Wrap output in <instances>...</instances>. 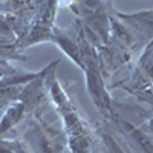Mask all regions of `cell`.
Here are the masks:
<instances>
[{
    "instance_id": "obj_4",
    "label": "cell",
    "mask_w": 153,
    "mask_h": 153,
    "mask_svg": "<svg viewBox=\"0 0 153 153\" xmlns=\"http://www.w3.org/2000/svg\"><path fill=\"white\" fill-rule=\"evenodd\" d=\"M34 109L32 104L29 101H26L23 97H20L17 101H14L12 104L8 106L3 118L0 120V138H2L5 133H8L12 127H16L25 117V113L28 110Z\"/></svg>"
},
{
    "instance_id": "obj_10",
    "label": "cell",
    "mask_w": 153,
    "mask_h": 153,
    "mask_svg": "<svg viewBox=\"0 0 153 153\" xmlns=\"http://www.w3.org/2000/svg\"><path fill=\"white\" fill-rule=\"evenodd\" d=\"M103 139H104V144H106V147H107L109 153H126V152L121 149V146H120L117 141H115V139H113L112 136H109V135L103 133Z\"/></svg>"
},
{
    "instance_id": "obj_12",
    "label": "cell",
    "mask_w": 153,
    "mask_h": 153,
    "mask_svg": "<svg viewBox=\"0 0 153 153\" xmlns=\"http://www.w3.org/2000/svg\"><path fill=\"white\" fill-rule=\"evenodd\" d=\"M147 129H149V133L153 136V118L149 121V126H147Z\"/></svg>"
},
{
    "instance_id": "obj_6",
    "label": "cell",
    "mask_w": 153,
    "mask_h": 153,
    "mask_svg": "<svg viewBox=\"0 0 153 153\" xmlns=\"http://www.w3.org/2000/svg\"><path fill=\"white\" fill-rule=\"evenodd\" d=\"M26 139L29 141V144L35 149L37 153H58V150H55L54 146L51 144L46 133L37 126H32L31 129L28 130Z\"/></svg>"
},
{
    "instance_id": "obj_9",
    "label": "cell",
    "mask_w": 153,
    "mask_h": 153,
    "mask_svg": "<svg viewBox=\"0 0 153 153\" xmlns=\"http://www.w3.org/2000/svg\"><path fill=\"white\" fill-rule=\"evenodd\" d=\"M0 153H28L19 143L2 141L0 139Z\"/></svg>"
},
{
    "instance_id": "obj_3",
    "label": "cell",
    "mask_w": 153,
    "mask_h": 153,
    "mask_svg": "<svg viewBox=\"0 0 153 153\" xmlns=\"http://www.w3.org/2000/svg\"><path fill=\"white\" fill-rule=\"evenodd\" d=\"M37 74H26V75H8L3 80H0V107L9 106L20 98L26 86Z\"/></svg>"
},
{
    "instance_id": "obj_7",
    "label": "cell",
    "mask_w": 153,
    "mask_h": 153,
    "mask_svg": "<svg viewBox=\"0 0 153 153\" xmlns=\"http://www.w3.org/2000/svg\"><path fill=\"white\" fill-rule=\"evenodd\" d=\"M126 22L132 23L139 31H143L146 35H153V9L152 11H143L136 14H124L121 16Z\"/></svg>"
},
{
    "instance_id": "obj_11",
    "label": "cell",
    "mask_w": 153,
    "mask_h": 153,
    "mask_svg": "<svg viewBox=\"0 0 153 153\" xmlns=\"http://www.w3.org/2000/svg\"><path fill=\"white\" fill-rule=\"evenodd\" d=\"M12 74H14V68H12L8 61L0 58V80H3L5 76L12 75Z\"/></svg>"
},
{
    "instance_id": "obj_1",
    "label": "cell",
    "mask_w": 153,
    "mask_h": 153,
    "mask_svg": "<svg viewBox=\"0 0 153 153\" xmlns=\"http://www.w3.org/2000/svg\"><path fill=\"white\" fill-rule=\"evenodd\" d=\"M63 124L68 135V143L72 153H91L92 150V138L89 133L87 124L78 115L74 107L61 112Z\"/></svg>"
},
{
    "instance_id": "obj_5",
    "label": "cell",
    "mask_w": 153,
    "mask_h": 153,
    "mask_svg": "<svg viewBox=\"0 0 153 153\" xmlns=\"http://www.w3.org/2000/svg\"><path fill=\"white\" fill-rule=\"evenodd\" d=\"M126 127V135L133 143V146L141 152V153H153V136L146 132L144 129H138L132 124L124 123Z\"/></svg>"
},
{
    "instance_id": "obj_8",
    "label": "cell",
    "mask_w": 153,
    "mask_h": 153,
    "mask_svg": "<svg viewBox=\"0 0 153 153\" xmlns=\"http://www.w3.org/2000/svg\"><path fill=\"white\" fill-rule=\"evenodd\" d=\"M54 42L63 49V52H65L72 61H75L76 66L83 68L81 48L76 45L71 37H68V35H65V34H55V35H54Z\"/></svg>"
},
{
    "instance_id": "obj_2",
    "label": "cell",
    "mask_w": 153,
    "mask_h": 153,
    "mask_svg": "<svg viewBox=\"0 0 153 153\" xmlns=\"http://www.w3.org/2000/svg\"><path fill=\"white\" fill-rule=\"evenodd\" d=\"M84 78L87 92L91 95L94 104L103 112L104 115L112 113V98L106 87V83L101 76L100 71L95 68V65H87L84 66Z\"/></svg>"
}]
</instances>
